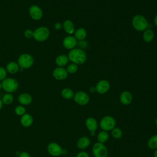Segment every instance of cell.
Segmentation results:
<instances>
[{
	"label": "cell",
	"instance_id": "cell-1",
	"mask_svg": "<svg viewBox=\"0 0 157 157\" xmlns=\"http://www.w3.org/2000/svg\"><path fill=\"white\" fill-rule=\"evenodd\" d=\"M67 56L71 63H75L78 66L84 64L87 59L85 52L77 47L71 50L68 53Z\"/></svg>",
	"mask_w": 157,
	"mask_h": 157
},
{
	"label": "cell",
	"instance_id": "cell-2",
	"mask_svg": "<svg viewBox=\"0 0 157 157\" xmlns=\"http://www.w3.org/2000/svg\"><path fill=\"white\" fill-rule=\"evenodd\" d=\"M133 28L139 32H144L148 27V22L147 18L142 15H136L132 19Z\"/></svg>",
	"mask_w": 157,
	"mask_h": 157
},
{
	"label": "cell",
	"instance_id": "cell-3",
	"mask_svg": "<svg viewBox=\"0 0 157 157\" xmlns=\"http://www.w3.org/2000/svg\"><path fill=\"white\" fill-rule=\"evenodd\" d=\"M34 63L33 56L29 53H23L19 56L17 63L20 69H27L31 67Z\"/></svg>",
	"mask_w": 157,
	"mask_h": 157
},
{
	"label": "cell",
	"instance_id": "cell-4",
	"mask_svg": "<svg viewBox=\"0 0 157 157\" xmlns=\"http://www.w3.org/2000/svg\"><path fill=\"white\" fill-rule=\"evenodd\" d=\"M50 34L49 29L47 26H42L34 29L33 38L37 42H42L48 39Z\"/></svg>",
	"mask_w": 157,
	"mask_h": 157
},
{
	"label": "cell",
	"instance_id": "cell-5",
	"mask_svg": "<svg viewBox=\"0 0 157 157\" xmlns=\"http://www.w3.org/2000/svg\"><path fill=\"white\" fill-rule=\"evenodd\" d=\"M2 89L9 93L15 92L19 86L18 81L13 78H6L1 82Z\"/></svg>",
	"mask_w": 157,
	"mask_h": 157
},
{
	"label": "cell",
	"instance_id": "cell-6",
	"mask_svg": "<svg viewBox=\"0 0 157 157\" xmlns=\"http://www.w3.org/2000/svg\"><path fill=\"white\" fill-rule=\"evenodd\" d=\"M116 126L115 119L110 115H105L99 121V126L102 131H110Z\"/></svg>",
	"mask_w": 157,
	"mask_h": 157
},
{
	"label": "cell",
	"instance_id": "cell-7",
	"mask_svg": "<svg viewBox=\"0 0 157 157\" xmlns=\"http://www.w3.org/2000/svg\"><path fill=\"white\" fill-rule=\"evenodd\" d=\"M92 152L94 157H107L108 150L104 144L96 142L92 147Z\"/></svg>",
	"mask_w": 157,
	"mask_h": 157
},
{
	"label": "cell",
	"instance_id": "cell-8",
	"mask_svg": "<svg viewBox=\"0 0 157 157\" xmlns=\"http://www.w3.org/2000/svg\"><path fill=\"white\" fill-rule=\"evenodd\" d=\"M74 101L75 103L80 105H85L90 102L89 95L83 91H78L74 93Z\"/></svg>",
	"mask_w": 157,
	"mask_h": 157
},
{
	"label": "cell",
	"instance_id": "cell-9",
	"mask_svg": "<svg viewBox=\"0 0 157 157\" xmlns=\"http://www.w3.org/2000/svg\"><path fill=\"white\" fill-rule=\"evenodd\" d=\"M29 15L31 18L36 21L40 20L43 17V11L37 5H32L29 8Z\"/></svg>",
	"mask_w": 157,
	"mask_h": 157
},
{
	"label": "cell",
	"instance_id": "cell-10",
	"mask_svg": "<svg viewBox=\"0 0 157 157\" xmlns=\"http://www.w3.org/2000/svg\"><path fill=\"white\" fill-rule=\"evenodd\" d=\"M47 151L50 155L55 157L59 156L63 153V149L61 145L54 142H50L47 145Z\"/></svg>",
	"mask_w": 157,
	"mask_h": 157
},
{
	"label": "cell",
	"instance_id": "cell-11",
	"mask_svg": "<svg viewBox=\"0 0 157 157\" xmlns=\"http://www.w3.org/2000/svg\"><path fill=\"white\" fill-rule=\"evenodd\" d=\"M110 88V84L109 81L105 79L99 80L95 86L96 91L100 94H104L109 91Z\"/></svg>",
	"mask_w": 157,
	"mask_h": 157
},
{
	"label": "cell",
	"instance_id": "cell-12",
	"mask_svg": "<svg viewBox=\"0 0 157 157\" xmlns=\"http://www.w3.org/2000/svg\"><path fill=\"white\" fill-rule=\"evenodd\" d=\"M52 75L53 78L57 80H63L67 77L68 73L66 68L57 66L53 69Z\"/></svg>",
	"mask_w": 157,
	"mask_h": 157
},
{
	"label": "cell",
	"instance_id": "cell-13",
	"mask_svg": "<svg viewBox=\"0 0 157 157\" xmlns=\"http://www.w3.org/2000/svg\"><path fill=\"white\" fill-rule=\"evenodd\" d=\"M77 42L78 41L74 36L68 35L63 39V45L66 49L71 50L76 47L77 45Z\"/></svg>",
	"mask_w": 157,
	"mask_h": 157
},
{
	"label": "cell",
	"instance_id": "cell-14",
	"mask_svg": "<svg viewBox=\"0 0 157 157\" xmlns=\"http://www.w3.org/2000/svg\"><path fill=\"white\" fill-rule=\"evenodd\" d=\"M18 101L22 105H28L32 103L33 97L28 93H23L18 96Z\"/></svg>",
	"mask_w": 157,
	"mask_h": 157
},
{
	"label": "cell",
	"instance_id": "cell-15",
	"mask_svg": "<svg viewBox=\"0 0 157 157\" xmlns=\"http://www.w3.org/2000/svg\"><path fill=\"white\" fill-rule=\"evenodd\" d=\"M120 101L124 105H129L132 101V95L128 91H123L120 95Z\"/></svg>",
	"mask_w": 157,
	"mask_h": 157
},
{
	"label": "cell",
	"instance_id": "cell-16",
	"mask_svg": "<svg viewBox=\"0 0 157 157\" xmlns=\"http://www.w3.org/2000/svg\"><path fill=\"white\" fill-rule=\"evenodd\" d=\"M85 126L87 129L91 132H95L98 128V121L93 117H88L85 120Z\"/></svg>",
	"mask_w": 157,
	"mask_h": 157
},
{
	"label": "cell",
	"instance_id": "cell-17",
	"mask_svg": "<svg viewBox=\"0 0 157 157\" xmlns=\"http://www.w3.org/2000/svg\"><path fill=\"white\" fill-rule=\"evenodd\" d=\"M63 28L69 35H72L75 31V25L71 20H66L63 23Z\"/></svg>",
	"mask_w": 157,
	"mask_h": 157
},
{
	"label": "cell",
	"instance_id": "cell-18",
	"mask_svg": "<svg viewBox=\"0 0 157 157\" xmlns=\"http://www.w3.org/2000/svg\"><path fill=\"white\" fill-rule=\"evenodd\" d=\"M34 120L32 115L29 113H26L20 118V123L25 128L31 126L33 123Z\"/></svg>",
	"mask_w": 157,
	"mask_h": 157
},
{
	"label": "cell",
	"instance_id": "cell-19",
	"mask_svg": "<svg viewBox=\"0 0 157 157\" xmlns=\"http://www.w3.org/2000/svg\"><path fill=\"white\" fill-rule=\"evenodd\" d=\"M91 143V140L89 137L86 136H82L80 137L77 142V146L79 149L84 150L88 148Z\"/></svg>",
	"mask_w": 157,
	"mask_h": 157
},
{
	"label": "cell",
	"instance_id": "cell-20",
	"mask_svg": "<svg viewBox=\"0 0 157 157\" xmlns=\"http://www.w3.org/2000/svg\"><path fill=\"white\" fill-rule=\"evenodd\" d=\"M69 61L67 55L64 54H61L58 55L55 59V63L58 67H63L67 66Z\"/></svg>",
	"mask_w": 157,
	"mask_h": 157
},
{
	"label": "cell",
	"instance_id": "cell-21",
	"mask_svg": "<svg viewBox=\"0 0 157 157\" xmlns=\"http://www.w3.org/2000/svg\"><path fill=\"white\" fill-rule=\"evenodd\" d=\"M86 36H87V32L84 28H77V29H75L74 33V36L77 41L85 40L86 37Z\"/></svg>",
	"mask_w": 157,
	"mask_h": 157
},
{
	"label": "cell",
	"instance_id": "cell-22",
	"mask_svg": "<svg viewBox=\"0 0 157 157\" xmlns=\"http://www.w3.org/2000/svg\"><path fill=\"white\" fill-rule=\"evenodd\" d=\"M20 67L17 62L10 61L8 63L6 66V69L7 72L10 74H15L17 73L20 70Z\"/></svg>",
	"mask_w": 157,
	"mask_h": 157
},
{
	"label": "cell",
	"instance_id": "cell-23",
	"mask_svg": "<svg viewBox=\"0 0 157 157\" xmlns=\"http://www.w3.org/2000/svg\"><path fill=\"white\" fill-rule=\"evenodd\" d=\"M155 37V34L152 29L147 28L143 32L142 39L146 43H150L153 41Z\"/></svg>",
	"mask_w": 157,
	"mask_h": 157
},
{
	"label": "cell",
	"instance_id": "cell-24",
	"mask_svg": "<svg viewBox=\"0 0 157 157\" xmlns=\"http://www.w3.org/2000/svg\"><path fill=\"white\" fill-rule=\"evenodd\" d=\"M61 95L65 99H71L74 98V93L72 89L69 88H64L61 90Z\"/></svg>",
	"mask_w": 157,
	"mask_h": 157
},
{
	"label": "cell",
	"instance_id": "cell-25",
	"mask_svg": "<svg viewBox=\"0 0 157 157\" xmlns=\"http://www.w3.org/2000/svg\"><path fill=\"white\" fill-rule=\"evenodd\" d=\"M109 138V134L107 131H101L97 134V140L98 142L104 144L105 143Z\"/></svg>",
	"mask_w": 157,
	"mask_h": 157
},
{
	"label": "cell",
	"instance_id": "cell-26",
	"mask_svg": "<svg viewBox=\"0 0 157 157\" xmlns=\"http://www.w3.org/2000/svg\"><path fill=\"white\" fill-rule=\"evenodd\" d=\"M147 146L150 149L155 150L157 148V134L152 136L147 142Z\"/></svg>",
	"mask_w": 157,
	"mask_h": 157
},
{
	"label": "cell",
	"instance_id": "cell-27",
	"mask_svg": "<svg viewBox=\"0 0 157 157\" xmlns=\"http://www.w3.org/2000/svg\"><path fill=\"white\" fill-rule=\"evenodd\" d=\"M2 101L3 104L5 105H10L13 101V96L12 93H6L5 94L3 95L2 98Z\"/></svg>",
	"mask_w": 157,
	"mask_h": 157
},
{
	"label": "cell",
	"instance_id": "cell-28",
	"mask_svg": "<svg viewBox=\"0 0 157 157\" xmlns=\"http://www.w3.org/2000/svg\"><path fill=\"white\" fill-rule=\"evenodd\" d=\"M111 135L112 136L116 139H119L122 137L123 136V132L121 129H120L118 127H115L113 129L111 130Z\"/></svg>",
	"mask_w": 157,
	"mask_h": 157
},
{
	"label": "cell",
	"instance_id": "cell-29",
	"mask_svg": "<svg viewBox=\"0 0 157 157\" xmlns=\"http://www.w3.org/2000/svg\"><path fill=\"white\" fill-rule=\"evenodd\" d=\"M78 69V65L75 64V63H72L68 64L67 66V67H66V70H67V73L68 74H71L76 73L77 72Z\"/></svg>",
	"mask_w": 157,
	"mask_h": 157
},
{
	"label": "cell",
	"instance_id": "cell-30",
	"mask_svg": "<svg viewBox=\"0 0 157 157\" xmlns=\"http://www.w3.org/2000/svg\"><path fill=\"white\" fill-rule=\"evenodd\" d=\"M14 112H15V113L17 115H18V116H22L25 113H26V109L25 108V107L22 105H17L15 109H14Z\"/></svg>",
	"mask_w": 157,
	"mask_h": 157
},
{
	"label": "cell",
	"instance_id": "cell-31",
	"mask_svg": "<svg viewBox=\"0 0 157 157\" xmlns=\"http://www.w3.org/2000/svg\"><path fill=\"white\" fill-rule=\"evenodd\" d=\"M7 72L6 68L2 66H0V81L2 82L7 78Z\"/></svg>",
	"mask_w": 157,
	"mask_h": 157
},
{
	"label": "cell",
	"instance_id": "cell-32",
	"mask_svg": "<svg viewBox=\"0 0 157 157\" xmlns=\"http://www.w3.org/2000/svg\"><path fill=\"white\" fill-rule=\"evenodd\" d=\"M77 45L78 46V48L82 49V50H83L84 49H86L88 48V43L87 41L85 40H80V41H78L77 42Z\"/></svg>",
	"mask_w": 157,
	"mask_h": 157
},
{
	"label": "cell",
	"instance_id": "cell-33",
	"mask_svg": "<svg viewBox=\"0 0 157 157\" xmlns=\"http://www.w3.org/2000/svg\"><path fill=\"white\" fill-rule=\"evenodd\" d=\"M24 36L26 39H31L33 38V35H34V31H33L31 29H26L24 33H23Z\"/></svg>",
	"mask_w": 157,
	"mask_h": 157
},
{
	"label": "cell",
	"instance_id": "cell-34",
	"mask_svg": "<svg viewBox=\"0 0 157 157\" xmlns=\"http://www.w3.org/2000/svg\"><path fill=\"white\" fill-rule=\"evenodd\" d=\"M75 157H90V155H88V153L86 151H82L78 152Z\"/></svg>",
	"mask_w": 157,
	"mask_h": 157
},
{
	"label": "cell",
	"instance_id": "cell-35",
	"mask_svg": "<svg viewBox=\"0 0 157 157\" xmlns=\"http://www.w3.org/2000/svg\"><path fill=\"white\" fill-rule=\"evenodd\" d=\"M53 27L56 30H60L61 28H63V24L59 22H56L54 24Z\"/></svg>",
	"mask_w": 157,
	"mask_h": 157
},
{
	"label": "cell",
	"instance_id": "cell-36",
	"mask_svg": "<svg viewBox=\"0 0 157 157\" xmlns=\"http://www.w3.org/2000/svg\"><path fill=\"white\" fill-rule=\"evenodd\" d=\"M18 157H31L30 155L26 151H22L19 154Z\"/></svg>",
	"mask_w": 157,
	"mask_h": 157
},
{
	"label": "cell",
	"instance_id": "cell-37",
	"mask_svg": "<svg viewBox=\"0 0 157 157\" xmlns=\"http://www.w3.org/2000/svg\"><path fill=\"white\" fill-rule=\"evenodd\" d=\"M90 91L91 93H94V91H96V89H95V86H92L90 88Z\"/></svg>",
	"mask_w": 157,
	"mask_h": 157
},
{
	"label": "cell",
	"instance_id": "cell-38",
	"mask_svg": "<svg viewBox=\"0 0 157 157\" xmlns=\"http://www.w3.org/2000/svg\"><path fill=\"white\" fill-rule=\"evenodd\" d=\"M153 21H154V24L155 25V26H157V14H156V16L155 17Z\"/></svg>",
	"mask_w": 157,
	"mask_h": 157
},
{
	"label": "cell",
	"instance_id": "cell-39",
	"mask_svg": "<svg viewBox=\"0 0 157 157\" xmlns=\"http://www.w3.org/2000/svg\"><path fill=\"white\" fill-rule=\"evenodd\" d=\"M153 156L154 157H157V148L155 150V151L153 153Z\"/></svg>",
	"mask_w": 157,
	"mask_h": 157
},
{
	"label": "cell",
	"instance_id": "cell-40",
	"mask_svg": "<svg viewBox=\"0 0 157 157\" xmlns=\"http://www.w3.org/2000/svg\"><path fill=\"white\" fill-rule=\"evenodd\" d=\"M2 106H3V102L2 101V99H0V110L2 108Z\"/></svg>",
	"mask_w": 157,
	"mask_h": 157
},
{
	"label": "cell",
	"instance_id": "cell-41",
	"mask_svg": "<svg viewBox=\"0 0 157 157\" xmlns=\"http://www.w3.org/2000/svg\"><path fill=\"white\" fill-rule=\"evenodd\" d=\"M90 135H91V136H94L95 135V132H90Z\"/></svg>",
	"mask_w": 157,
	"mask_h": 157
},
{
	"label": "cell",
	"instance_id": "cell-42",
	"mask_svg": "<svg viewBox=\"0 0 157 157\" xmlns=\"http://www.w3.org/2000/svg\"><path fill=\"white\" fill-rule=\"evenodd\" d=\"M2 89V83L0 82V90Z\"/></svg>",
	"mask_w": 157,
	"mask_h": 157
},
{
	"label": "cell",
	"instance_id": "cell-43",
	"mask_svg": "<svg viewBox=\"0 0 157 157\" xmlns=\"http://www.w3.org/2000/svg\"><path fill=\"white\" fill-rule=\"evenodd\" d=\"M155 124L157 126V118L155 119Z\"/></svg>",
	"mask_w": 157,
	"mask_h": 157
},
{
	"label": "cell",
	"instance_id": "cell-44",
	"mask_svg": "<svg viewBox=\"0 0 157 157\" xmlns=\"http://www.w3.org/2000/svg\"><path fill=\"white\" fill-rule=\"evenodd\" d=\"M68 157H71V156H68Z\"/></svg>",
	"mask_w": 157,
	"mask_h": 157
}]
</instances>
